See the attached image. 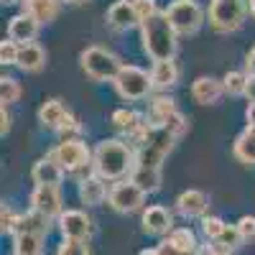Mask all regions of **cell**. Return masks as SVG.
<instances>
[{
	"label": "cell",
	"mask_w": 255,
	"mask_h": 255,
	"mask_svg": "<svg viewBox=\"0 0 255 255\" xmlns=\"http://www.w3.org/2000/svg\"><path fill=\"white\" fill-rule=\"evenodd\" d=\"M245 69H248L250 77H255V46L250 49V54H248V59H245Z\"/></svg>",
	"instance_id": "obj_43"
},
{
	"label": "cell",
	"mask_w": 255,
	"mask_h": 255,
	"mask_svg": "<svg viewBox=\"0 0 255 255\" xmlns=\"http://www.w3.org/2000/svg\"><path fill=\"white\" fill-rule=\"evenodd\" d=\"M18 232H28V235H41L44 238L49 232V217L41 215L36 209H28L26 215L18 217V227H15V235Z\"/></svg>",
	"instance_id": "obj_23"
},
{
	"label": "cell",
	"mask_w": 255,
	"mask_h": 255,
	"mask_svg": "<svg viewBox=\"0 0 255 255\" xmlns=\"http://www.w3.org/2000/svg\"><path fill=\"white\" fill-rule=\"evenodd\" d=\"M143 230L148 235H166V232L174 230V220L171 212L161 204H151L143 209Z\"/></svg>",
	"instance_id": "obj_12"
},
{
	"label": "cell",
	"mask_w": 255,
	"mask_h": 255,
	"mask_svg": "<svg viewBox=\"0 0 255 255\" xmlns=\"http://www.w3.org/2000/svg\"><path fill=\"white\" fill-rule=\"evenodd\" d=\"M151 79H153V87L158 90H168L179 82V67L174 59H166V61H156L153 69H151Z\"/></svg>",
	"instance_id": "obj_19"
},
{
	"label": "cell",
	"mask_w": 255,
	"mask_h": 255,
	"mask_svg": "<svg viewBox=\"0 0 255 255\" xmlns=\"http://www.w3.org/2000/svg\"><path fill=\"white\" fill-rule=\"evenodd\" d=\"M138 255H161V253H158V248H153V250H140Z\"/></svg>",
	"instance_id": "obj_46"
},
{
	"label": "cell",
	"mask_w": 255,
	"mask_h": 255,
	"mask_svg": "<svg viewBox=\"0 0 255 255\" xmlns=\"http://www.w3.org/2000/svg\"><path fill=\"white\" fill-rule=\"evenodd\" d=\"M174 113H179L176 110V105H174V100L171 97H163V95H158L153 102H151V113H148V123H153V125H163L168 118H171Z\"/></svg>",
	"instance_id": "obj_27"
},
{
	"label": "cell",
	"mask_w": 255,
	"mask_h": 255,
	"mask_svg": "<svg viewBox=\"0 0 255 255\" xmlns=\"http://www.w3.org/2000/svg\"><path fill=\"white\" fill-rule=\"evenodd\" d=\"M248 13H250L248 0H212L209 23L220 33H230V31H238L243 26Z\"/></svg>",
	"instance_id": "obj_4"
},
{
	"label": "cell",
	"mask_w": 255,
	"mask_h": 255,
	"mask_svg": "<svg viewBox=\"0 0 255 255\" xmlns=\"http://www.w3.org/2000/svg\"><path fill=\"white\" fill-rule=\"evenodd\" d=\"M197 255H235V253H225V250H215V248H199V253Z\"/></svg>",
	"instance_id": "obj_44"
},
{
	"label": "cell",
	"mask_w": 255,
	"mask_h": 255,
	"mask_svg": "<svg viewBox=\"0 0 255 255\" xmlns=\"http://www.w3.org/2000/svg\"><path fill=\"white\" fill-rule=\"evenodd\" d=\"M222 95H225L222 79H215V77H197L194 84H191V97H194V102H199V105H215Z\"/></svg>",
	"instance_id": "obj_16"
},
{
	"label": "cell",
	"mask_w": 255,
	"mask_h": 255,
	"mask_svg": "<svg viewBox=\"0 0 255 255\" xmlns=\"http://www.w3.org/2000/svg\"><path fill=\"white\" fill-rule=\"evenodd\" d=\"M79 199L87 204V207H97L105 199H110V191H108V186H105V179H100L95 174L87 181H82L79 184Z\"/></svg>",
	"instance_id": "obj_17"
},
{
	"label": "cell",
	"mask_w": 255,
	"mask_h": 255,
	"mask_svg": "<svg viewBox=\"0 0 255 255\" xmlns=\"http://www.w3.org/2000/svg\"><path fill=\"white\" fill-rule=\"evenodd\" d=\"M222 84H225V92L232 95V97L245 95V90H248V74L245 72H227Z\"/></svg>",
	"instance_id": "obj_30"
},
{
	"label": "cell",
	"mask_w": 255,
	"mask_h": 255,
	"mask_svg": "<svg viewBox=\"0 0 255 255\" xmlns=\"http://www.w3.org/2000/svg\"><path fill=\"white\" fill-rule=\"evenodd\" d=\"M115 90H118V95L123 100H130V102L145 100L148 95H151V90H153V79H151V74H148L145 69L133 67V64H123V69H120V74L115 79Z\"/></svg>",
	"instance_id": "obj_5"
},
{
	"label": "cell",
	"mask_w": 255,
	"mask_h": 255,
	"mask_svg": "<svg viewBox=\"0 0 255 255\" xmlns=\"http://www.w3.org/2000/svg\"><path fill=\"white\" fill-rule=\"evenodd\" d=\"M140 36H143V49L153 61H166L174 59L176 54V38L179 33L174 31L171 20L166 18V13H156L153 18H148L140 23Z\"/></svg>",
	"instance_id": "obj_2"
},
{
	"label": "cell",
	"mask_w": 255,
	"mask_h": 255,
	"mask_svg": "<svg viewBox=\"0 0 255 255\" xmlns=\"http://www.w3.org/2000/svg\"><path fill=\"white\" fill-rule=\"evenodd\" d=\"M135 10H138L140 23H143V20H148V18H153L156 13H161L158 5H156V0H138V3H135Z\"/></svg>",
	"instance_id": "obj_39"
},
{
	"label": "cell",
	"mask_w": 255,
	"mask_h": 255,
	"mask_svg": "<svg viewBox=\"0 0 255 255\" xmlns=\"http://www.w3.org/2000/svg\"><path fill=\"white\" fill-rule=\"evenodd\" d=\"M108 26L115 31H130L135 26H140V18L133 3H125V0H118V3L110 5L108 10Z\"/></svg>",
	"instance_id": "obj_13"
},
{
	"label": "cell",
	"mask_w": 255,
	"mask_h": 255,
	"mask_svg": "<svg viewBox=\"0 0 255 255\" xmlns=\"http://www.w3.org/2000/svg\"><path fill=\"white\" fill-rule=\"evenodd\" d=\"M20 97V84L13 77H3L0 79V102L3 105H13Z\"/></svg>",
	"instance_id": "obj_31"
},
{
	"label": "cell",
	"mask_w": 255,
	"mask_h": 255,
	"mask_svg": "<svg viewBox=\"0 0 255 255\" xmlns=\"http://www.w3.org/2000/svg\"><path fill=\"white\" fill-rule=\"evenodd\" d=\"M238 230L245 243H255V217L253 215H245L238 220Z\"/></svg>",
	"instance_id": "obj_37"
},
{
	"label": "cell",
	"mask_w": 255,
	"mask_h": 255,
	"mask_svg": "<svg viewBox=\"0 0 255 255\" xmlns=\"http://www.w3.org/2000/svg\"><path fill=\"white\" fill-rule=\"evenodd\" d=\"M61 0H23V13L33 15L38 23H51L59 15Z\"/></svg>",
	"instance_id": "obj_18"
},
{
	"label": "cell",
	"mask_w": 255,
	"mask_h": 255,
	"mask_svg": "<svg viewBox=\"0 0 255 255\" xmlns=\"http://www.w3.org/2000/svg\"><path fill=\"white\" fill-rule=\"evenodd\" d=\"M10 130V113H8V105H3V108H0V133H8Z\"/></svg>",
	"instance_id": "obj_40"
},
{
	"label": "cell",
	"mask_w": 255,
	"mask_h": 255,
	"mask_svg": "<svg viewBox=\"0 0 255 255\" xmlns=\"http://www.w3.org/2000/svg\"><path fill=\"white\" fill-rule=\"evenodd\" d=\"M240 243H245V240H243V235H240L238 225H227L212 248H215V250H225V253H235V250L240 248Z\"/></svg>",
	"instance_id": "obj_29"
},
{
	"label": "cell",
	"mask_w": 255,
	"mask_h": 255,
	"mask_svg": "<svg viewBox=\"0 0 255 255\" xmlns=\"http://www.w3.org/2000/svg\"><path fill=\"white\" fill-rule=\"evenodd\" d=\"M207 207H209V197L199 189H186L176 199V209L184 217H207Z\"/></svg>",
	"instance_id": "obj_15"
},
{
	"label": "cell",
	"mask_w": 255,
	"mask_h": 255,
	"mask_svg": "<svg viewBox=\"0 0 255 255\" xmlns=\"http://www.w3.org/2000/svg\"><path fill=\"white\" fill-rule=\"evenodd\" d=\"M125 3H133V5H135V3H138V0H125Z\"/></svg>",
	"instance_id": "obj_50"
},
{
	"label": "cell",
	"mask_w": 255,
	"mask_h": 255,
	"mask_svg": "<svg viewBox=\"0 0 255 255\" xmlns=\"http://www.w3.org/2000/svg\"><path fill=\"white\" fill-rule=\"evenodd\" d=\"M130 181L145 191V194H153V191L161 189V168H145V166H135L133 174H130Z\"/></svg>",
	"instance_id": "obj_24"
},
{
	"label": "cell",
	"mask_w": 255,
	"mask_h": 255,
	"mask_svg": "<svg viewBox=\"0 0 255 255\" xmlns=\"http://www.w3.org/2000/svg\"><path fill=\"white\" fill-rule=\"evenodd\" d=\"M227 225L220 220V217H215V215H207V217H202V232H204V235L212 240V243H215L220 235H222V230H225Z\"/></svg>",
	"instance_id": "obj_32"
},
{
	"label": "cell",
	"mask_w": 255,
	"mask_h": 255,
	"mask_svg": "<svg viewBox=\"0 0 255 255\" xmlns=\"http://www.w3.org/2000/svg\"><path fill=\"white\" fill-rule=\"evenodd\" d=\"M158 253H161V255H184V253H181V250H179V248L171 243V240H168V238H166V240L158 245Z\"/></svg>",
	"instance_id": "obj_41"
},
{
	"label": "cell",
	"mask_w": 255,
	"mask_h": 255,
	"mask_svg": "<svg viewBox=\"0 0 255 255\" xmlns=\"http://www.w3.org/2000/svg\"><path fill=\"white\" fill-rule=\"evenodd\" d=\"M245 97H248L250 105H255V77H250V74H248V90H245Z\"/></svg>",
	"instance_id": "obj_42"
},
{
	"label": "cell",
	"mask_w": 255,
	"mask_h": 255,
	"mask_svg": "<svg viewBox=\"0 0 255 255\" xmlns=\"http://www.w3.org/2000/svg\"><path fill=\"white\" fill-rule=\"evenodd\" d=\"M64 171L67 174H79L82 168H87L92 166V153H90V148L84 145L79 138H72V140H61L54 151L49 153Z\"/></svg>",
	"instance_id": "obj_7"
},
{
	"label": "cell",
	"mask_w": 255,
	"mask_h": 255,
	"mask_svg": "<svg viewBox=\"0 0 255 255\" xmlns=\"http://www.w3.org/2000/svg\"><path fill=\"white\" fill-rule=\"evenodd\" d=\"M186 125H189V123H186V118H184L181 113H174L171 118H168V120L163 123L166 130H168V133H174L176 138H181V135L186 133Z\"/></svg>",
	"instance_id": "obj_34"
},
{
	"label": "cell",
	"mask_w": 255,
	"mask_h": 255,
	"mask_svg": "<svg viewBox=\"0 0 255 255\" xmlns=\"http://www.w3.org/2000/svg\"><path fill=\"white\" fill-rule=\"evenodd\" d=\"M248 125H255V105L248 108Z\"/></svg>",
	"instance_id": "obj_45"
},
{
	"label": "cell",
	"mask_w": 255,
	"mask_h": 255,
	"mask_svg": "<svg viewBox=\"0 0 255 255\" xmlns=\"http://www.w3.org/2000/svg\"><path fill=\"white\" fill-rule=\"evenodd\" d=\"M38 28H41V23H38L33 15H28V13H18V15H13V18L8 20V38L15 41L18 46L33 44L36 36H38Z\"/></svg>",
	"instance_id": "obj_11"
},
{
	"label": "cell",
	"mask_w": 255,
	"mask_h": 255,
	"mask_svg": "<svg viewBox=\"0 0 255 255\" xmlns=\"http://www.w3.org/2000/svg\"><path fill=\"white\" fill-rule=\"evenodd\" d=\"M56 255H90L87 240H61Z\"/></svg>",
	"instance_id": "obj_33"
},
{
	"label": "cell",
	"mask_w": 255,
	"mask_h": 255,
	"mask_svg": "<svg viewBox=\"0 0 255 255\" xmlns=\"http://www.w3.org/2000/svg\"><path fill=\"white\" fill-rule=\"evenodd\" d=\"M59 230L64 240H87L90 232H92V222L90 217L79 209H67L64 215L59 217Z\"/></svg>",
	"instance_id": "obj_10"
},
{
	"label": "cell",
	"mask_w": 255,
	"mask_h": 255,
	"mask_svg": "<svg viewBox=\"0 0 255 255\" xmlns=\"http://www.w3.org/2000/svg\"><path fill=\"white\" fill-rule=\"evenodd\" d=\"M232 153H235L238 161H243L248 166H255V125H248L245 130L235 138Z\"/></svg>",
	"instance_id": "obj_20"
},
{
	"label": "cell",
	"mask_w": 255,
	"mask_h": 255,
	"mask_svg": "<svg viewBox=\"0 0 255 255\" xmlns=\"http://www.w3.org/2000/svg\"><path fill=\"white\" fill-rule=\"evenodd\" d=\"M5 5H10V3H23V0H3Z\"/></svg>",
	"instance_id": "obj_49"
},
{
	"label": "cell",
	"mask_w": 255,
	"mask_h": 255,
	"mask_svg": "<svg viewBox=\"0 0 255 255\" xmlns=\"http://www.w3.org/2000/svg\"><path fill=\"white\" fill-rule=\"evenodd\" d=\"M64 174H67V171H64V168L51 156L38 158L33 163V168H31V179H33L36 186H59L64 181Z\"/></svg>",
	"instance_id": "obj_14"
},
{
	"label": "cell",
	"mask_w": 255,
	"mask_h": 255,
	"mask_svg": "<svg viewBox=\"0 0 255 255\" xmlns=\"http://www.w3.org/2000/svg\"><path fill=\"white\" fill-rule=\"evenodd\" d=\"M79 61H82L84 74H87L90 79H95V82H115L120 69H123L120 59L113 51L102 49V46H87L82 51Z\"/></svg>",
	"instance_id": "obj_3"
},
{
	"label": "cell",
	"mask_w": 255,
	"mask_h": 255,
	"mask_svg": "<svg viewBox=\"0 0 255 255\" xmlns=\"http://www.w3.org/2000/svg\"><path fill=\"white\" fill-rule=\"evenodd\" d=\"M61 3H72V5H79V3H87V0H61Z\"/></svg>",
	"instance_id": "obj_48"
},
{
	"label": "cell",
	"mask_w": 255,
	"mask_h": 255,
	"mask_svg": "<svg viewBox=\"0 0 255 255\" xmlns=\"http://www.w3.org/2000/svg\"><path fill=\"white\" fill-rule=\"evenodd\" d=\"M145 202V191H140L130 179L128 181H118L110 186V207L120 215H130V212H138Z\"/></svg>",
	"instance_id": "obj_8"
},
{
	"label": "cell",
	"mask_w": 255,
	"mask_h": 255,
	"mask_svg": "<svg viewBox=\"0 0 255 255\" xmlns=\"http://www.w3.org/2000/svg\"><path fill=\"white\" fill-rule=\"evenodd\" d=\"M18 51H20V46L15 44V41H3L0 44V61L3 64H18Z\"/></svg>",
	"instance_id": "obj_35"
},
{
	"label": "cell",
	"mask_w": 255,
	"mask_h": 255,
	"mask_svg": "<svg viewBox=\"0 0 255 255\" xmlns=\"http://www.w3.org/2000/svg\"><path fill=\"white\" fill-rule=\"evenodd\" d=\"M79 130H82V125L77 123V118H74V115H67L56 133H59L64 140H72V138H74V133H79Z\"/></svg>",
	"instance_id": "obj_38"
},
{
	"label": "cell",
	"mask_w": 255,
	"mask_h": 255,
	"mask_svg": "<svg viewBox=\"0 0 255 255\" xmlns=\"http://www.w3.org/2000/svg\"><path fill=\"white\" fill-rule=\"evenodd\" d=\"M13 253L15 255H44V238L28 235V232H18L13 240Z\"/></svg>",
	"instance_id": "obj_26"
},
{
	"label": "cell",
	"mask_w": 255,
	"mask_h": 255,
	"mask_svg": "<svg viewBox=\"0 0 255 255\" xmlns=\"http://www.w3.org/2000/svg\"><path fill=\"white\" fill-rule=\"evenodd\" d=\"M46 64V51L41 49L36 41L33 44H23L18 51V67L23 72H38Z\"/></svg>",
	"instance_id": "obj_22"
},
{
	"label": "cell",
	"mask_w": 255,
	"mask_h": 255,
	"mask_svg": "<svg viewBox=\"0 0 255 255\" xmlns=\"http://www.w3.org/2000/svg\"><path fill=\"white\" fill-rule=\"evenodd\" d=\"M67 115H69V110L64 108L61 100H46L44 105H41V110H38L41 125H44V128H51V130H59Z\"/></svg>",
	"instance_id": "obj_21"
},
{
	"label": "cell",
	"mask_w": 255,
	"mask_h": 255,
	"mask_svg": "<svg viewBox=\"0 0 255 255\" xmlns=\"http://www.w3.org/2000/svg\"><path fill=\"white\" fill-rule=\"evenodd\" d=\"M143 123H145V120H143L135 110L120 108V110H115V113H113V128H115L118 133H125L128 138H130V135L138 130V128H140Z\"/></svg>",
	"instance_id": "obj_25"
},
{
	"label": "cell",
	"mask_w": 255,
	"mask_h": 255,
	"mask_svg": "<svg viewBox=\"0 0 255 255\" xmlns=\"http://www.w3.org/2000/svg\"><path fill=\"white\" fill-rule=\"evenodd\" d=\"M248 5H250V15L255 18V0H248Z\"/></svg>",
	"instance_id": "obj_47"
},
{
	"label": "cell",
	"mask_w": 255,
	"mask_h": 255,
	"mask_svg": "<svg viewBox=\"0 0 255 255\" xmlns=\"http://www.w3.org/2000/svg\"><path fill=\"white\" fill-rule=\"evenodd\" d=\"M18 217H20V215H15L8 204H3V212H0V230H3V232H15Z\"/></svg>",
	"instance_id": "obj_36"
},
{
	"label": "cell",
	"mask_w": 255,
	"mask_h": 255,
	"mask_svg": "<svg viewBox=\"0 0 255 255\" xmlns=\"http://www.w3.org/2000/svg\"><path fill=\"white\" fill-rule=\"evenodd\" d=\"M166 18L171 20V26L179 36H191L197 33L204 23V10L197 0H174L166 10Z\"/></svg>",
	"instance_id": "obj_6"
},
{
	"label": "cell",
	"mask_w": 255,
	"mask_h": 255,
	"mask_svg": "<svg viewBox=\"0 0 255 255\" xmlns=\"http://www.w3.org/2000/svg\"><path fill=\"white\" fill-rule=\"evenodd\" d=\"M61 191L59 186H36L33 194H31V209L46 215L49 220L51 217H61L64 209H61Z\"/></svg>",
	"instance_id": "obj_9"
},
{
	"label": "cell",
	"mask_w": 255,
	"mask_h": 255,
	"mask_svg": "<svg viewBox=\"0 0 255 255\" xmlns=\"http://www.w3.org/2000/svg\"><path fill=\"white\" fill-rule=\"evenodd\" d=\"M168 240H171L184 255H197L199 253L197 238H194V232H191L189 227H174L171 232H168Z\"/></svg>",
	"instance_id": "obj_28"
},
{
	"label": "cell",
	"mask_w": 255,
	"mask_h": 255,
	"mask_svg": "<svg viewBox=\"0 0 255 255\" xmlns=\"http://www.w3.org/2000/svg\"><path fill=\"white\" fill-rule=\"evenodd\" d=\"M92 163H95V174L105 181H118L125 174H133L135 168V151L123 140H100L95 153H92Z\"/></svg>",
	"instance_id": "obj_1"
}]
</instances>
